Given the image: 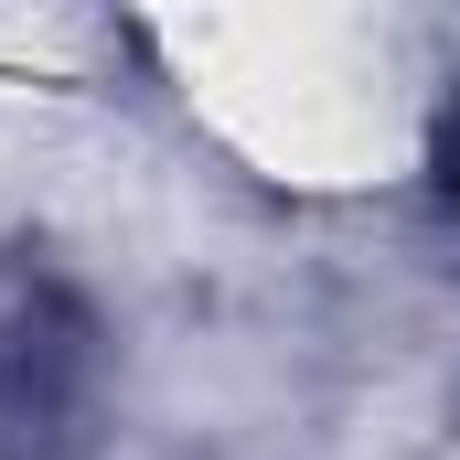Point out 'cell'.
Returning <instances> with one entry per match:
<instances>
[{
    "mask_svg": "<svg viewBox=\"0 0 460 460\" xmlns=\"http://www.w3.org/2000/svg\"><path fill=\"white\" fill-rule=\"evenodd\" d=\"M439 182L460 193V118H450V139H439Z\"/></svg>",
    "mask_w": 460,
    "mask_h": 460,
    "instance_id": "6da1fadb",
    "label": "cell"
}]
</instances>
